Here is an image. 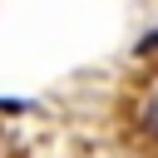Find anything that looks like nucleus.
Wrapping results in <instances>:
<instances>
[{
    "instance_id": "1",
    "label": "nucleus",
    "mask_w": 158,
    "mask_h": 158,
    "mask_svg": "<svg viewBox=\"0 0 158 158\" xmlns=\"http://www.w3.org/2000/svg\"><path fill=\"white\" fill-rule=\"evenodd\" d=\"M153 49H158V30H153L148 40H138V54H153Z\"/></svg>"
}]
</instances>
